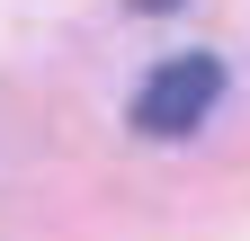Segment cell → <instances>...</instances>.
<instances>
[{"mask_svg": "<svg viewBox=\"0 0 250 241\" xmlns=\"http://www.w3.org/2000/svg\"><path fill=\"white\" fill-rule=\"evenodd\" d=\"M214 99H224V63H214V54H170V63L134 89V134L179 143V134H197V125H206V107H214Z\"/></svg>", "mask_w": 250, "mask_h": 241, "instance_id": "obj_1", "label": "cell"}, {"mask_svg": "<svg viewBox=\"0 0 250 241\" xmlns=\"http://www.w3.org/2000/svg\"><path fill=\"white\" fill-rule=\"evenodd\" d=\"M134 9H152V18H161V9H179V0H134Z\"/></svg>", "mask_w": 250, "mask_h": 241, "instance_id": "obj_2", "label": "cell"}]
</instances>
